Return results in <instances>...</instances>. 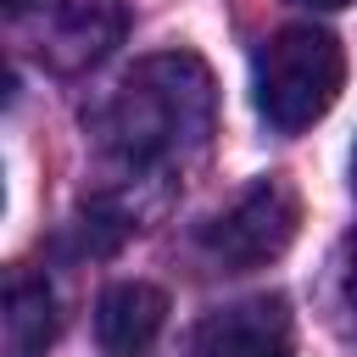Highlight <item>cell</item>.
Wrapping results in <instances>:
<instances>
[{
  "mask_svg": "<svg viewBox=\"0 0 357 357\" xmlns=\"http://www.w3.org/2000/svg\"><path fill=\"white\" fill-rule=\"evenodd\" d=\"M218 123V89L195 50H162L134 61L89 112L95 145L134 178L190 167Z\"/></svg>",
  "mask_w": 357,
  "mask_h": 357,
  "instance_id": "obj_1",
  "label": "cell"
},
{
  "mask_svg": "<svg viewBox=\"0 0 357 357\" xmlns=\"http://www.w3.org/2000/svg\"><path fill=\"white\" fill-rule=\"evenodd\" d=\"M346 84V50L329 28H279L251 56V100L273 134L312 128Z\"/></svg>",
  "mask_w": 357,
  "mask_h": 357,
  "instance_id": "obj_2",
  "label": "cell"
},
{
  "mask_svg": "<svg viewBox=\"0 0 357 357\" xmlns=\"http://www.w3.org/2000/svg\"><path fill=\"white\" fill-rule=\"evenodd\" d=\"M6 28L33 67L73 78L123 45L128 0H6Z\"/></svg>",
  "mask_w": 357,
  "mask_h": 357,
  "instance_id": "obj_3",
  "label": "cell"
},
{
  "mask_svg": "<svg viewBox=\"0 0 357 357\" xmlns=\"http://www.w3.org/2000/svg\"><path fill=\"white\" fill-rule=\"evenodd\" d=\"M296 229H301V195H296L290 178L268 173L251 190H240L201 229V251L218 268H229V273H251V268L284 257V245L296 240Z\"/></svg>",
  "mask_w": 357,
  "mask_h": 357,
  "instance_id": "obj_4",
  "label": "cell"
},
{
  "mask_svg": "<svg viewBox=\"0 0 357 357\" xmlns=\"http://www.w3.org/2000/svg\"><path fill=\"white\" fill-rule=\"evenodd\" d=\"M290 307L284 296H251L218 307L195 329V357H290Z\"/></svg>",
  "mask_w": 357,
  "mask_h": 357,
  "instance_id": "obj_5",
  "label": "cell"
},
{
  "mask_svg": "<svg viewBox=\"0 0 357 357\" xmlns=\"http://www.w3.org/2000/svg\"><path fill=\"white\" fill-rule=\"evenodd\" d=\"M167 324V296L145 279H123L95 307V335L112 357H145Z\"/></svg>",
  "mask_w": 357,
  "mask_h": 357,
  "instance_id": "obj_6",
  "label": "cell"
},
{
  "mask_svg": "<svg viewBox=\"0 0 357 357\" xmlns=\"http://www.w3.org/2000/svg\"><path fill=\"white\" fill-rule=\"evenodd\" d=\"M56 340V296L39 273H6V357H45Z\"/></svg>",
  "mask_w": 357,
  "mask_h": 357,
  "instance_id": "obj_7",
  "label": "cell"
},
{
  "mask_svg": "<svg viewBox=\"0 0 357 357\" xmlns=\"http://www.w3.org/2000/svg\"><path fill=\"white\" fill-rule=\"evenodd\" d=\"M346 307H351V318H357V240H351V251H346Z\"/></svg>",
  "mask_w": 357,
  "mask_h": 357,
  "instance_id": "obj_8",
  "label": "cell"
},
{
  "mask_svg": "<svg viewBox=\"0 0 357 357\" xmlns=\"http://www.w3.org/2000/svg\"><path fill=\"white\" fill-rule=\"evenodd\" d=\"M301 6H312V11H340V6H351V0H301Z\"/></svg>",
  "mask_w": 357,
  "mask_h": 357,
  "instance_id": "obj_9",
  "label": "cell"
},
{
  "mask_svg": "<svg viewBox=\"0 0 357 357\" xmlns=\"http://www.w3.org/2000/svg\"><path fill=\"white\" fill-rule=\"evenodd\" d=\"M351 190H357V145H351Z\"/></svg>",
  "mask_w": 357,
  "mask_h": 357,
  "instance_id": "obj_10",
  "label": "cell"
}]
</instances>
